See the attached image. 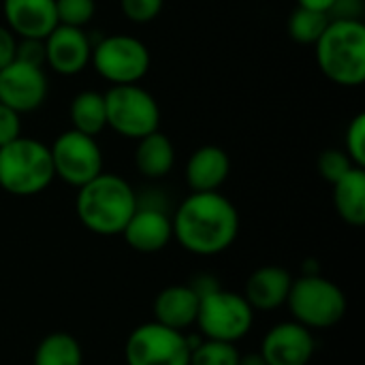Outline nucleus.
I'll list each match as a JSON object with an SVG mask.
<instances>
[{
  "label": "nucleus",
  "instance_id": "obj_5",
  "mask_svg": "<svg viewBox=\"0 0 365 365\" xmlns=\"http://www.w3.org/2000/svg\"><path fill=\"white\" fill-rule=\"evenodd\" d=\"M287 308L299 325L310 331L336 327L349 308L344 291L321 274H304L293 278Z\"/></svg>",
  "mask_w": 365,
  "mask_h": 365
},
{
  "label": "nucleus",
  "instance_id": "obj_3",
  "mask_svg": "<svg viewBox=\"0 0 365 365\" xmlns=\"http://www.w3.org/2000/svg\"><path fill=\"white\" fill-rule=\"evenodd\" d=\"M319 68L338 86L355 88L365 79V24L329 19L314 43Z\"/></svg>",
  "mask_w": 365,
  "mask_h": 365
},
{
  "label": "nucleus",
  "instance_id": "obj_16",
  "mask_svg": "<svg viewBox=\"0 0 365 365\" xmlns=\"http://www.w3.org/2000/svg\"><path fill=\"white\" fill-rule=\"evenodd\" d=\"M291 284L293 276L289 269L280 265H263L250 274L242 295L255 312H274L287 306Z\"/></svg>",
  "mask_w": 365,
  "mask_h": 365
},
{
  "label": "nucleus",
  "instance_id": "obj_26",
  "mask_svg": "<svg viewBox=\"0 0 365 365\" xmlns=\"http://www.w3.org/2000/svg\"><path fill=\"white\" fill-rule=\"evenodd\" d=\"M353 160L349 158V154L340 148H329L319 156V173L323 175V180H327L329 184H336L342 175H346L353 169Z\"/></svg>",
  "mask_w": 365,
  "mask_h": 365
},
{
  "label": "nucleus",
  "instance_id": "obj_10",
  "mask_svg": "<svg viewBox=\"0 0 365 365\" xmlns=\"http://www.w3.org/2000/svg\"><path fill=\"white\" fill-rule=\"evenodd\" d=\"M49 152L56 178L73 188H79L103 173V150L96 137L68 128L53 139Z\"/></svg>",
  "mask_w": 365,
  "mask_h": 365
},
{
  "label": "nucleus",
  "instance_id": "obj_13",
  "mask_svg": "<svg viewBox=\"0 0 365 365\" xmlns=\"http://www.w3.org/2000/svg\"><path fill=\"white\" fill-rule=\"evenodd\" d=\"M45 64L64 77L79 75L92 58V38L83 28L58 24L45 38Z\"/></svg>",
  "mask_w": 365,
  "mask_h": 365
},
{
  "label": "nucleus",
  "instance_id": "obj_23",
  "mask_svg": "<svg viewBox=\"0 0 365 365\" xmlns=\"http://www.w3.org/2000/svg\"><path fill=\"white\" fill-rule=\"evenodd\" d=\"M329 24V15L327 13H321V11H310V9H302L297 6L291 17H289V24H287V30H289V36L295 41V43H302V45H314L321 34L325 32Z\"/></svg>",
  "mask_w": 365,
  "mask_h": 365
},
{
  "label": "nucleus",
  "instance_id": "obj_22",
  "mask_svg": "<svg viewBox=\"0 0 365 365\" xmlns=\"http://www.w3.org/2000/svg\"><path fill=\"white\" fill-rule=\"evenodd\" d=\"M32 365H83L81 344L66 331H51L36 344Z\"/></svg>",
  "mask_w": 365,
  "mask_h": 365
},
{
  "label": "nucleus",
  "instance_id": "obj_31",
  "mask_svg": "<svg viewBox=\"0 0 365 365\" xmlns=\"http://www.w3.org/2000/svg\"><path fill=\"white\" fill-rule=\"evenodd\" d=\"M365 0H336L329 9V19L364 21Z\"/></svg>",
  "mask_w": 365,
  "mask_h": 365
},
{
  "label": "nucleus",
  "instance_id": "obj_17",
  "mask_svg": "<svg viewBox=\"0 0 365 365\" xmlns=\"http://www.w3.org/2000/svg\"><path fill=\"white\" fill-rule=\"evenodd\" d=\"M231 158L218 145H201L195 150L184 169L186 184L190 192H214L229 180Z\"/></svg>",
  "mask_w": 365,
  "mask_h": 365
},
{
  "label": "nucleus",
  "instance_id": "obj_21",
  "mask_svg": "<svg viewBox=\"0 0 365 365\" xmlns=\"http://www.w3.org/2000/svg\"><path fill=\"white\" fill-rule=\"evenodd\" d=\"M68 120H71V128L96 137L107 128L105 96L96 90H83L75 94L68 105Z\"/></svg>",
  "mask_w": 365,
  "mask_h": 365
},
{
  "label": "nucleus",
  "instance_id": "obj_1",
  "mask_svg": "<svg viewBox=\"0 0 365 365\" xmlns=\"http://www.w3.org/2000/svg\"><path fill=\"white\" fill-rule=\"evenodd\" d=\"M173 240L195 257H216L233 246L240 214L220 192H190L171 216Z\"/></svg>",
  "mask_w": 365,
  "mask_h": 365
},
{
  "label": "nucleus",
  "instance_id": "obj_28",
  "mask_svg": "<svg viewBox=\"0 0 365 365\" xmlns=\"http://www.w3.org/2000/svg\"><path fill=\"white\" fill-rule=\"evenodd\" d=\"M165 0H120V9L133 24H150L163 11Z\"/></svg>",
  "mask_w": 365,
  "mask_h": 365
},
{
  "label": "nucleus",
  "instance_id": "obj_25",
  "mask_svg": "<svg viewBox=\"0 0 365 365\" xmlns=\"http://www.w3.org/2000/svg\"><path fill=\"white\" fill-rule=\"evenodd\" d=\"M56 13H58V24L83 28L92 21L96 13V2L94 0H56Z\"/></svg>",
  "mask_w": 365,
  "mask_h": 365
},
{
  "label": "nucleus",
  "instance_id": "obj_34",
  "mask_svg": "<svg viewBox=\"0 0 365 365\" xmlns=\"http://www.w3.org/2000/svg\"><path fill=\"white\" fill-rule=\"evenodd\" d=\"M237 365H267L265 364V359L261 357V353H246V355H242L240 353V361Z\"/></svg>",
  "mask_w": 365,
  "mask_h": 365
},
{
  "label": "nucleus",
  "instance_id": "obj_4",
  "mask_svg": "<svg viewBox=\"0 0 365 365\" xmlns=\"http://www.w3.org/2000/svg\"><path fill=\"white\" fill-rule=\"evenodd\" d=\"M56 180L49 145L34 137H17L0 148V188L13 197H34Z\"/></svg>",
  "mask_w": 365,
  "mask_h": 365
},
{
  "label": "nucleus",
  "instance_id": "obj_9",
  "mask_svg": "<svg viewBox=\"0 0 365 365\" xmlns=\"http://www.w3.org/2000/svg\"><path fill=\"white\" fill-rule=\"evenodd\" d=\"M190 336L156 321L130 331L124 344L126 365H190Z\"/></svg>",
  "mask_w": 365,
  "mask_h": 365
},
{
  "label": "nucleus",
  "instance_id": "obj_27",
  "mask_svg": "<svg viewBox=\"0 0 365 365\" xmlns=\"http://www.w3.org/2000/svg\"><path fill=\"white\" fill-rule=\"evenodd\" d=\"M344 152L355 167L365 169V113H357L344 133Z\"/></svg>",
  "mask_w": 365,
  "mask_h": 365
},
{
  "label": "nucleus",
  "instance_id": "obj_11",
  "mask_svg": "<svg viewBox=\"0 0 365 365\" xmlns=\"http://www.w3.org/2000/svg\"><path fill=\"white\" fill-rule=\"evenodd\" d=\"M47 75L41 66L13 60L0 68V103L17 113L36 111L47 98Z\"/></svg>",
  "mask_w": 365,
  "mask_h": 365
},
{
  "label": "nucleus",
  "instance_id": "obj_7",
  "mask_svg": "<svg viewBox=\"0 0 365 365\" xmlns=\"http://www.w3.org/2000/svg\"><path fill=\"white\" fill-rule=\"evenodd\" d=\"M103 96L107 109V126L120 137L139 141L141 137L158 130L160 107L143 86H111Z\"/></svg>",
  "mask_w": 365,
  "mask_h": 365
},
{
  "label": "nucleus",
  "instance_id": "obj_15",
  "mask_svg": "<svg viewBox=\"0 0 365 365\" xmlns=\"http://www.w3.org/2000/svg\"><path fill=\"white\" fill-rule=\"evenodd\" d=\"M2 15L17 38H45L58 26L56 0H2Z\"/></svg>",
  "mask_w": 365,
  "mask_h": 365
},
{
  "label": "nucleus",
  "instance_id": "obj_20",
  "mask_svg": "<svg viewBox=\"0 0 365 365\" xmlns=\"http://www.w3.org/2000/svg\"><path fill=\"white\" fill-rule=\"evenodd\" d=\"M334 186V205L338 216L349 227L365 225V169L353 167Z\"/></svg>",
  "mask_w": 365,
  "mask_h": 365
},
{
  "label": "nucleus",
  "instance_id": "obj_8",
  "mask_svg": "<svg viewBox=\"0 0 365 365\" xmlns=\"http://www.w3.org/2000/svg\"><path fill=\"white\" fill-rule=\"evenodd\" d=\"M94 71L111 86L139 83L152 64L148 45L130 34H107L92 43Z\"/></svg>",
  "mask_w": 365,
  "mask_h": 365
},
{
  "label": "nucleus",
  "instance_id": "obj_24",
  "mask_svg": "<svg viewBox=\"0 0 365 365\" xmlns=\"http://www.w3.org/2000/svg\"><path fill=\"white\" fill-rule=\"evenodd\" d=\"M190 365H237L240 361V351L233 342L190 338Z\"/></svg>",
  "mask_w": 365,
  "mask_h": 365
},
{
  "label": "nucleus",
  "instance_id": "obj_12",
  "mask_svg": "<svg viewBox=\"0 0 365 365\" xmlns=\"http://www.w3.org/2000/svg\"><path fill=\"white\" fill-rule=\"evenodd\" d=\"M122 237L135 252L156 255L165 250L173 240L171 216L165 207H160L158 201L137 197V210L124 227Z\"/></svg>",
  "mask_w": 365,
  "mask_h": 365
},
{
  "label": "nucleus",
  "instance_id": "obj_14",
  "mask_svg": "<svg viewBox=\"0 0 365 365\" xmlns=\"http://www.w3.org/2000/svg\"><path fill=\"white\" fill-rule=\"evenodd\" d=\"M314 351V334L297 321H284L265 334L259 353L267 365H308Z\"/></svg>",
  "mask_w": 365,
  "mask_h": 365
},
{
  "label": "nucleus",
  "instance_id": "obj_32",
  "mask_svg": "<svg viewBox=\"0 0 365 365\" xmlns=\"http://www.w3.org/2000/svg\"><path fill=\"white\" fill-rule=\"evenodd\" d=\"M15 45H17V36L6 26L0 24V68H4L15 60Z\"/></svg>",
  "mask_w": 365,
  "mask_h": 365
},
{
  "label": "nucleus",
  "instance_id": "obj_29",
  "mask_svg": "<svg viewBox=\"0 0 365 365\" xmlns=\"http://www.w3.org/2000/svg\"><path fill=\"white\" fill-rule=\"evenodd\" d=\"M15 60L43 68L45 66V45H43V38H17Z\"/></svg>",
  "mask_w": 365,
  "mask_h": 365
},
{
  "label": "nucleus",
  "instance_id": "obj_19",
  "mask_svg": "<svg viewBox=\"0 0 365 365\" xmlns=\"http://www.w3.org/2000/svg\"><path fill=\"white\" fill-rule=\"evenodd\" d=\"M173 165H175V148L165 133L154 130L137 141L135 167L143 178L148 180L167 178Z\"/></svg>",
  "mask_w": 365,
  "mask_h": 365
},
{
  "label": "nucleus",
  "instance_id": "obj_18",
  "mask_svg": "<svg viewBox=\"0 0 365 365\" xmlns=\"http://www.w3.org/2000/svg\"><path fill=\"white\" fill-rule=\"evenodd\" d=\"M197 312H199V295L190 284L165 287L152 304L154 321L175 331L190 329L197 323Z\"/></svg>",
  "mask_w": 365,
  "mask_h": 365
},
{
  "label": "nucleus",
  "instance_id": "obj_33",
  "mask_svg": "<svg viewBox=\"0 0 365 365\" xmlns=\"http://www.w3.org/2000/svg\"><path fill=\"white\" fill-rule=\"evenodd\" d=\"M336 0H297V6L302 9H310V11H321L329 15V9L334 6Z\"/></svg>",
  "mask_w": 365,
  "mask_h": 365
},
{
  "label": "nucleus",
  "instance_id": "obj_30",
  "mask_svg": "<svg viewBox=\"0 0 365 365\" xmlns=\"http://www.w3.org/2000/svg\"><path fill=\"white\" fill-rule=\"evenodd\" d=\"M21 137V113L0 103V148Z\"/></svg>",
  "mask_w": 365,
  "mask_h": 365
},
{
  "label": "nucleus",
  "instance_id": "obj_2",
  "mask_svg": "<svg viewBox=\"0 0 365 365\" xmlns=\"http://www.w3.org/2000/svg\"><path fill=\"white\" fill-rule=\"evenodd\" d=\"M137 210V192L115 173H98L94 180L77 188L75 212L79 222L94 235H122Z\"/></svg>",
  "mask_w": 365,
  "mask_h": 365
},
{
  "label": "nucleus",
  "instance_id": "obj_6",
  "mask_svg": "<svg viewBox=\"0 0 365 365\" xmlns=\"http://www.w3.org/2000/svg\"><path fill=\"white\" fill-rule=\"evenodd\" d=\"M197 329L201 338L237 344L255 325V310L242 293L214 289L199 297Z\"/></svg>",
  "mask_w": 365,
  "mask_h": 365
}]
</instances>
